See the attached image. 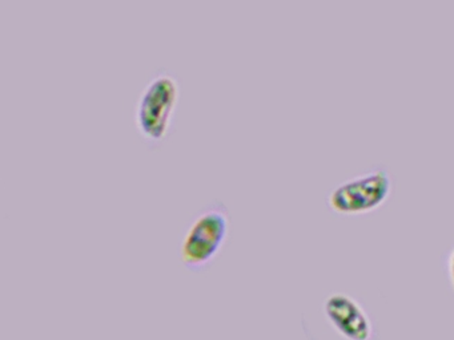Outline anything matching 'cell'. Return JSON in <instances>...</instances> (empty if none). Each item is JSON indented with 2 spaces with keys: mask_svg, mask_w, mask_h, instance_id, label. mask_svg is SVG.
<instances>
[{
  "mask_svg": "<svg viewBox=\"0 0 454 340\" xmlns=\"http://www.w3.org/2000/svg\"><path fill=\"white\" fill-rule=\"evenodd\" d=\"M179 95V77L166 68L158 69L140 90L135 104V127L151 148L160 145L169 135Z\"/></svg>",
  "mask_w": 454,
  "mask_h": 340,
  "instance_id": "obj_1",
  "label": "cell"
},
{
  "mask_svg": "<svg viewBox=\"0 0 454 340\" xmlns=\"http://www.w3.org/2000/svg\"><path fill=\"white\" fill-rule=\"evenodd\" d=\"M230 223V210L219 199L199 209L180 239L179 255L183 265L192 271H200L209 266L227 239Z\"/></svg>",
  "mask_w": 454,
  "mask_h": 340,
  "instance_id": "obj_2",
  "label": "cell"
},
{
  "mask_svg": "<svg viewBox=\"0 0 454 340\" xmlns=\"http://www.w3.org/2000/svg\"><path fill=\"white\" fill-rule=\"evenodd\" d=\"M392 175L382 166L373 167L332 189L328 204L334 212L345 214L371 212L389 197Z\"/></svg>",
  "mask_w": 454,
  "mask_h": 340,
  "instance_id": "obj_3",
  "label": "cell"
},
{
  "mask_svg": "<svg viewBox=\"0 0 454 340\" xmlns=\"http://www.w3.org/2000/svg\"><path fill=\"white\" fill-rule=\"evenodd\" d=\"M324 315L345 340H371L373 324L363 305L345 292H333L324 300Z\"/></svg>",
  "mask_w": 454,
  "mask_h": 340,
  "instance_id": "obj_4",
  "label": "cell"
},
{
  "mask_svg": "<svg viewBox=\"0 0 454 340\" xmlns=\"http://www.w3.org/2000/svg\"><path fill=\"white\" fill-rule=\"evenodd\" d=\"M448 274L449 279H450L451 289L454 291V247L449 252L448 257Z\"/></svg>",
  "mask_w": 454,
  "mask_h": 340,
  "instance_id": "obj_5",
  "label": "cell"
}]
</instances>
